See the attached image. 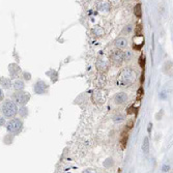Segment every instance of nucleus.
Listing matches in <instances>:
<instances>
[{
	"instance_id": "nucleus-1",
	"label": "nucleus",
	"mask_w": 173,
	"mask_h": 173,
	"mask_svg": "<svg viewBox=\"0 0 173 173\" xmlns=\"http://www.w3.org/2000/svg\"><path fill=\"white\" fill-rule=\"evenodd\" d=\"M136 79V74L132 68H126L120 73L117 79V85L119 87H127L132 85Z\"/></svg>"
},
{
	"instance_id": "nucleus-2",
	"label": "nucleus",
	"mask_w": 173,
	"mask_h": 173,
	"mask_svg": "<svg viewBox=\"0 0 173 173\" xmlns=\"http://www.w3.org/2000/svg\"><path fill=\"white\" fill-rule=\"evenodd\" d=\"M2 112H3L5 117L13 118L17 114L18 108L14 102H11V101H5L3 105H2Z\"/></svg>"
},
{
	"instance_id": "nucleus-3",
	"label": "nucleus",
	"mask_w": 173,
	"mask_h": 173,
	"mask_svg": "<svg viewBox=\"0 0 173 173\" xmlns=\"http://www.w3.org/2000/svg\"><path fill=\"white\" fill-rule=\"evenodd\" d=\"M22 128H23L22 121H21L20 119H18V118L11 119V120L8 121L7 124H6L7 131L11 134H14V135H17V134H19L21 131H22Z\"/></svg>"
},
{
	"instance_id": "nucleus-4",
	"label": "nucleus",
	"mask_w": 173,
	"mask_h": 173,
	"mask_svg": "<svg viewBox=\"0 0 173 173\" xmlns=\"http://www.w3.org/2000/svg\"><path fill=\"white\" fill-rule=\"evenodd\" d=\"M29 98H30V94L25 91H18L13 95L14 102H16L19 105H25V104H27Z\"/></svg>"
},
{
	"instance_id": "nucleus-5",
	"label": "nucleus",
	"mask_w": 173,
	"mask_h": 173,
	"mask_svg": "<svg viewBox=\"0 0 173 173\" xmlns=\"http://www.w3.org/2000/svg\"><path fill=\"white\" fill-rule=\"evenodd\" d=\"M111 59H112L113 63H114L115 65L121 64V62L124 60V53L120 51V50H115V51L112 52Z\"/></svg>"
},
{
	"instance_id": "nucleus-6",
	"label": "nucleus",
	"mask_w": 173,
	"mask_h": 173,
	"mask_svg": "<svg viewBox=\"0 0 173 173\" xmlns=\"http://www.w3.org/2000/svg\"><path fill=\"white\" fill-rule=\"evenodd\" d=\"M48 85L44 81H38L37 82V84L34 85V91L37 92V94H43L47 91Z\"/></svg>"
},
{
	"instance_id": "nucleus-7",
	"label": "nucleus",
	"mask_w": 173,
	"mask_h": 173,
	"mask_svg": "<svg viewBox=\"0 0 173 173\" xmlns=\"http://www.w3.org/2000/svg\"><path fill=\"white\" fill-rule=\"evenodd\" d=\"M108 65H109V61L107 60L106 58H98L97 61V67L98 68L100 71H107V68H108Z\"/></svg>"
},
{
	"instance_id": "nucleus-8",
	"label": "nucleus",
	"mask_w": 173,
	"mask_h": 173,
	"mask_svg": "<svg viewBox=\"0 0 173 173\" xmlns=\"http://www.w3.org/2000/svg\"><path fill=\"white\" fill-rule=\"evenodd\" d=\"M8 71H10L11 78H16V77L19 75L21 68L19 65H17L16 63H11V64H10V67H8Z\"/></svg>"
},
{
	"instance_id": "nucleus-9",
	"label": "nucleus",
	"mask_w": 173,
	"mask_h": 173,
	"mask_svg": "<svg viewBox=\"0 0 173 173\" xmlns=\"http://www.w3.org/2000/svg\"><path fill=\"white\" fill-rule=\"evenodd\" d=\"M127 98H128V97L124 92H119V93H117L114 97V102L116 104H119V105H120V104H123L124 102H126Z\"/></svg>"
},
{
	"instance_id": "nucleus-10",
	"label": "nucleus",
	"mask_w": 173,
	"mask_h": 173,
	"mask_svg": "<svg viewBox=\"0 0 173 173\" xmlns=\"http://www.w3.org/2000/svg\"><path fill=\"white\" fill-rule=\"evenodd\" d=\"M110 8V3L108 1H101L97 4V10L100 11H108Z\"/></svg>"
},
{
	"instance_id": "nucleus-11",
	"label": "nucleus",
	"mask_w": 173,
	"mask_h": 173,
	"mask_svg": "<svg viewBox=\"0 0 173 173\" xmlns=\"http://www.w3.org/2000/svg\"><path fill=\"white\" fill-rule=\"evenodd\" d=\"M115 45H116V47L119 48V49H123V48H126L128 46V41H127L126 38L119 37L118 40H116Z\"/></svg>"
},
{
	"instance_id": "nucleus-12",
	"label": "nucleus",
	"mask_w": 173,
	"mask_h": 173,
	"mask_svg": "<svg viewBox=\"0 0 173 173\" xmlns=\"http://www.w3.org/2000/svg\"><path fill=\"white\" fill-rule=\"evenodd\" d=\"M142 150L144 154H147L149 151V139L147 137H145L143 139V143H142Z\"/></svg>"
},
{
	"instance_id": "nucleus-13",
	"label": "nucleus",
	"mask_w": 173,
	"mask_h": 173,
	"mask_svg": "<svg viewBox=\"0 0 173 173\" xmlns=\"http://www.w3.org/2000/svg\"><path fill=\"white\" fill-rule=\"evenodd\" d=\"M11 80L5 78V77H1V87L8 89V88H11Z\"/></svg>"
},
{
	"instance_id": "nucleus-14",
	"label": "nucleus",
	"mask_w": 173,
	"mask_h": 173,
	"mask_svg": "<svg viewBox=\"0 0 173 173\" xmlns=\"http://www.w3.org/2000/svg\"><path fill=\"white\" fill-rule=\"evenodd\" d=\"M24 82L21 81V80H16V81L14 82V88L16 89L18 91H21L22 89L24 88Z\"/></svg>"
},
{
	"instance_id": "nucleus-15",
	"label": "nucleus",
	"mask_w": 173,
	"mask_h": 173,
	"mask_svg": "<svg viewBox=\"0 0 173 173\" xmlns=\"http://www.w3.org/2000/svg\"><path fill=\"white\" fill-rule=\"evenodd\" d=\"M92 31H93V33L95 35H97V37H101V35H103V33H104L102 27H100V26H95Z\"/></svg>"
},
{
	"instance_id": "nucleus-16",
	"label": "nucleus",
	"mask_w": 173,
	"mask_h": 173,
	"mask_svg": "<svg viewBox=\"0 0 173 173\" xmlns=\"http://www.w3.org/2000/svg\"><path fill=\"white\" fill-rule=\"evenodd\" d=\"M135 15L137 17H141V15H142V13H141V4L140 3H138L135 6Z\"/></svg>"
},
{
	"instance_id": "nucleus-17",
	"label": "nucleus",
	"mask_w": 173,
	"mask_h": 173,
	"mask_svg": "<svg viewBox=\"0 0 173 173\" xmlns=\"http://www.w3.org/2000/svg\"><path fill=\"white\" fill-rule=\"evenodd\" d=\"M122 120H123V116L121 114L114 116V121H122Z\"/></svg>"
},
{
	"instance_id": "nucleus-18",
	"label": "nucleus",
	"mask_w": 173,
	"mask_h": 173,
	"mask_svg": "<svg viewBox=\"0 0 173 173\" xmlns=\"http://www.w3.org/2000/svg\"><path fill=\"white\" fill-rule=\"evenodd\" d=\"M130 57H131V52H126V53H124V59L129 60Z\"/></svg>"
},
{
	"instance_id": "nucleus-19",
	"label": "nucleus",
	"mask_w": 173,
	"mask_h": 173,
	"mask_svg": "<svg viewBox=\"0 0 173 173\" xmlns=\"http://www.w3.org/2000/svg\"><path fill=\"white\" fill-rule=\"evenodd\" d=\"M82 173H97V172H95L94 170H92V169H86Z\"/></svg>"
},
{
	"instance_id": "nucleus-20",
	"label": "nucleus",
	"mask_w": 173,
	"mask_h": 173,
	"mask_svg": "<svg viewBox=\"0 0 173 173\" xmlns=\"http://www.w3.org/2000/svg\"><path fill=\"white\" fill-rule=\"evenodd\" d=\"M24 78L26 80H30V74L28 73H24Z\"/></svg>"
},
{
	"instance_id": "nucleus-21",
	"label": "nucleus",
	"mask_w": 173,
	"mask_h": 173,
	"mask_svg": "<svg viewBox=\"0 0 173 173\" xmlns=\"http://www.w3.org/2000/svg\"><path fill=\"white\" fill-rule=\"evenodd\" d=\"M168 170H169V166H167V165H164V166H163V169H162V171L166 172V171H168Z\"/></svg>"
},
{
	"instance_id": "nucleus-22",
	"label": "nucleus",
	"mask_w": 173,
	"mask_h": 173,
	"mask_svg": "<svg viewBox=\"0 0 173 173\" xmlns=\"http://www.w3.org/2000/svg\"><path fill=\"white\" fill-rule=\"evenodd\" d=\"M0 92H1V97H0V98H1V101H2V98H3V92H2V89H1V91H0Z\"/></svg>"
},
{
	"instance_id": "nucleus-23",
	"label": "nucleus",
	"mask_w": 173,
	"mask_h": 173,
	"mask_svg": "<svg viewBox=\"0 0 173 173\" xmlns=\"http://www.w3.org/2000/svg\"><path fill=\"white\" fill-rule=\"evenodd\" d=\"M3 123H4V120H3V119L1 118V126H2V124H3Z\"/></svg>"
}]
</instances>
